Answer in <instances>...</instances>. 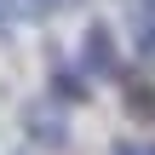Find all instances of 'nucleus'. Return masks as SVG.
<instances>
[{
  "mask_svg": "<svg viewBox=\"0 0 155 155\" xmlns=\"http://www.w3.org/2000/svg\"><path fill=\"white\" fill-rule=\"evenodd\" d=\"M115 155H138V150H115Z\"/></svg>",
  "mask_w": 155,
  "mask_h": 155,
  "instance_id": "obj_2",
  "label": "nucleus"
},
{
  "mask_svg": "<svg viewBox=\"0 0 155 155\" xmlns=\"http://www.w3.org/2000/svg\"><path fill=\"white\" fill-rule=\"evenodd\" d=\"M150 155H155V150H150Z\"/></svg>",
  "mask_w": 155,
  "mask_h": 155,
  "instance_id": "obj_3",
  "label": "nucleus"
},
{
  "mask_svg": "<svg viewBox=\"0 0 155 155\" xmlns=\"http://www.w3.org/2000/svg\"><path fill=\"white\" fill-rule=\"evenodd\" d=\"M35 138H40V144H58V138H63V127H58L52 109H35Z\"/></svg>",
  "mask_w": 155,
  "mask_h": 155,
  "instance_id": "obj_1",
  "label": "nucleus"
}]
</instances>
